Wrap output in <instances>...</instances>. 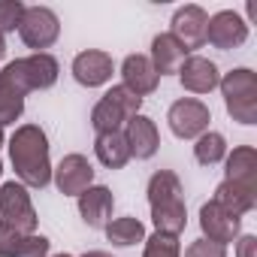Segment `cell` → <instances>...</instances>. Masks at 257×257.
Returning a JSON list of instances; mask_svg holds the SVG:
<instances>
[{"label": "cell", "instance_id": "28", "mask_svg": "<svg viewBox=\"0 0 257 257\" xmlns=\"http://www.w3.org/2000/svg\"><path fill=\"white\" fill-rule=\"evenodd\" d=\"M16 257H49V239L46 236H37V233L25 236Z\"/></svg>", "mask_w": 257, "mask_h": 257}, {"label": "cell", "instance_id": "11", "mask_svg": "<svg viewBox=\"0 0 257 257\" xmlns=\"http://www.w3.org/2000/svg\"><path fill=\"white\" fill-rule=\"evenodd\" d=\"M200 230H203V239L218 242V245H227V242H236V239H239L242 218L224 212L218 203L209 200V203L200 206Z\"/></svg>", "mask_w": 257, "mask_h": 257}, {"label": "cell", "instance_id": "36", "mask_svg": "<svg viewBox=\"0 0 257 257\" xmlns=\"http://www.w3.org/2000/svg\"><path fill=\"white\" fill-rule=\"evenodd\" d=\"M0 173H4V164H0Z\"/></svg>", "mask_w": 257, "mask_h": 257}, {"label": "cell", "instance_id": "27", "mask_svg": "<svg viewBox=\"0 0 257 257\" xmlns=\"http://www.w3.org/2000/svg\"><path fill=\"white\" fill-rule=\"evenodd\" d=\"M25 10H28V7L22 4V0H0V34L19 31Z\"/></svg>", "mask_w": 257, "mask_h": 257}, {"label": "cell", "instance_id": "17", "mask_svg": "<svg viewBox=\"0 0 257 257\" xmlns=\"http://www.w3.org/2000/svg\"><path fill=\"white\" fill-rule=\"evenodd\" d=\"M185 58H188V52H185L170 34H158V37L152 40V55H149V61H152V67L158 70V76H173V73H179V67L185 64Z\"/></svg>", "mask_w": 257, "mask_h": 257}, {"label": "cell", "instance_id": "15", "mask_svg": "<svg viewBox=\"0 0 257 257\" xmlns=\"http://www.w3.org/2000/svg\"><path fill=\"white\" fill-rule=\"evenodd\" d=\"M176 76H179L182 88L191 91V94H209V91H215L218 82H221L218 67H215L209 58H200V55H188Z\"/></svg>", "mask_w": 257, "mask_h": 257}, {"label": "cell", "instance_id": "13", "mask_svg": "<svg viewBox=\"0 0 257 257\" xmlns=\"http://www.w3.org/2000/svg\"><path fill=\"white\" fill-rule=\"evenodd\" d=\"M124 140H127V149H131V158H137V161H149L161 149L158 124L149 115H134L127 121L124 124Z\"/></svg>", "mask_w": 257, "mask_h": 257}, {"label": "cell", "instance_id": "20", "mask_svg": "<svg viewBox=\"0 0 257 257\" xmlns=\"http://www.w3.org/2000/svg\"><path fill=\"white\" fill-rule=\"evenodd\" d=\"M94 155L106 170H121L131 161V149H127L124 134H103L94 140Z\"/></svg>", "mask_w": 257, "mask_h": 257}, {"label": "cell", "instance_id": "8", "mask_svg": "<svg viewBox=\"0 0 257 257\" xmlns=\"http://www.w3.org/2000/svg\"><path fill=\"white\" fill-rule=\"evenodd\" d=\"M170 25H173L170 37H173L188 55H191L194 49H203V46H206V25H209V16H206L203 7L188 4V7L176 10V16H173Z\"/></svg>", "mask_w": 257, "mask_h": 257}, {"label": "cell", "instance_id": "14", "mask_svg": "<svg viewBox=\"0 0 257 257\" xmlns=\"http://www.w3.org/2000/svg\"><path fill=\"white\" fill-rule=\"evenodd\" d=\"M121 79H124L121 85L127 91H134L140 100L149 97V94H155L158 91V82H161V76L152 67L149 55H127L124 64H121Z\"/></svg>", "mask_w": 257, "mask_h": 257}, {"label": "cell", "instance_id": "9", "mask_svg": "<svg viewBox=\"0 0 257 257\" xmlns=\"http://www.w3.org/2000/svg\"><path fill=\"white\" fill-rule=\"evenodd\" d=\"M245 40H248V22L239 13H233V10H221L206 25V43L221 49V52L239 49Z\"/></svg>", "mask_w": 257, "mask_h": 257}, {"label": "cell", "instance_id": "33", "mask_svg": "<svg viewBox=\"0 0 257 257\" xmlns=\"http://www.w3.org/2000/svg\"><path fill=\"white\" fill-rule=\"evenodd\" d=\"M7 55V40H4V34H0V58Z\"/></svg>", "mask_w": 257, "mask_h": 257}, {"label": "cell", "instance_id": "30", "mask_svg": "<svg viewBox=\"0 0 257 257\" xmlns=\"http://www.w3.org/2000/svg\"><path fill=\"white\" fill-rule=\"evenodd\" d=\"M22 239H25V233L13 230V227H7V224H0V257H16Z\"/></svg>", "mask_w": 257, "mask_h": 257}, {"label": "cell", "instance_id": "34", "mask_svg": "<svg viewBox=\"0 0 257 257\" xmlns=\"http://www.w3.org/2000/svg\"><path fill=\"white\" fill-rule=\"evenodd\" d=\"M0 146H4V127H0Z\"/></svg>", "mask_w": 257, "mask_h": 257}, {"label": "cell", "instance_id": "22", "mask_svg": "<svg viewBox=\"0 0 257 257\" xmlns=\"http://www.w3.org/2000/svg\"><path fill=\"white\" fill-rule=\"evenodd\" d=\"M124 124H127V118H124V112L115 103H109L106 97H100L94 103V109H91V127L97 131V137H103V134H121Z\"/></svg>", "mask_w": 257, "mask_h": 257}, {"label": "cell", "instance_id": "24", "mask_svg": "<svg viewBox=\"0 0 257 257\" xmlns=\"http://www.w3.org/2000/svg\"><path fill=\"white\" fill-rule=\"evenodd\" d=\"M25 112V97L0 76V127L4 124H16Z\"/></svg>", "mask_w": 257, "mask_h": 257}, {"label": "cell", "instance_id": "26", "mask_svg": "<svg viewBox=\"0 0 257 257\" xmlns=\"http://www.w3.org/2000/svg\"><path fill=\"white\" fill-rule=\"evenodd\" d=\"M103 97H106L109 103H115V106L124 112V118H127V121H131L134 115H140V106H143V100H140L134 91H127L124 85H112V88H109Z\"/></svg>", "mask_w": 257, "mask_h": 257}, {"label": "cell", "instance_id": "18", "mask_svg": "<svg viewBox=\"0 0 257 257\" xmlns=\"http://www.w3.org/2000/svg\"><path fill=\"white\" fill-rule=\"evenodd\" d=\"M227 182L245 191H257V152L251 146L233 149V155L227 158Z\"/></svg>", "mask_w": 257, "mask_h": 257}, {"label": "cell", "instance_id": "32", "mask_svg": "<svg viewBox=\"0 0 257 257\" xmlns=\"http://www.w3.org/2000/svg\"><path fill=\"white\" fill-rule=\"evenodd\" d=\"M82 257H112V254L109 251H85Z\"/></svg>", "mask_w": 257, "mask_h": 257}, {"label": "cell", "instance_id": "23", "mask_svg": "<svg viewBox=\"0 0 257 257\" xmlns=\"http://www.w3.org/2000/svg\"><path fill=\"white\" fill-rule=\"evenodd\" d=\"M194 158L197 164L203 167H215L227 158V140L215 131H206L203 137H197V146H194Z\"/></svg>", "mask_w": 257, "mask_h": 257}, {"label": "cell", "instance_id": "31", "mask_svg": "<svg viewBox=\"0 0 257 257\" xmlns=\"http://www.w3.org/2000/svg\"><path fill=\"white\" fill-rule=\"evenodd\" d=\"M236 257H257V236H239L236 239Z\"/></svg>", "mask_w": 257, "mask_h": 257}, {"label": "cell", "instance_id": "4", "mask_svg": "<svg viewBox=\"0 0 257 257\" xmlns=\"http://www.w3.org/2000/svg\"><path fill=\"white\" fill-rule=\"evenodd\" d=\"M58 73H61L58 61H55L52 55L40 52V55H31V58H16L13 64L4 67V73H0V76H4V79L25 97V94H31V91H46V88H52V85L58 82Z\"/></svg>", "mask_w": 257, "mask_h": 257}, {"label": "cell", "instance_id": "10", "mask_svg": "<svg viewBox=\"0 0 257 257\" xmlns=\"http://www.w3.org/2000/svg\"><path fill=\"white\" fill-rule=\"evenodd\" d=\"M52 176L64 197H79L94 185V167L85 155H67L58 164V170H52Z\"/></svg>", "mask_w": 257, "mask_h": 257}, {"label": "cell", "instance_id": "21", "mask_svg": "<svg viewBox=\"0 0 257 257\" xmlns=\"http://www.w3.org/2000/svg\"><path fill=\"white\" fill-rule=\"evenodd\" d=\"M106 239L112 242V245H118V248H131V245H137V242H146V227H143V221L140 218H115V221H109L106 227Z\"/></svg>", "mask_w": 257, "mask_h": 257}, {"label": "cell", "instance_id": "7", "mask_svg": "<svg viewBox=\"0 0 257 257\" xmlns=\"http://www.w3.org/2000/svg\"><path fill=\"white\" fill-rule=\"evenodd\" d=\"M19 34L25 40L28 49H37V55L49 46L58 43L61 37V22L58 16L49 10V7H28L25 16H22V25H19Z\"/></svg>", "mask_w": 257, "mask_h": 257}, {"label": "cell", "instance_id": "25", "mask_svg": "<svg viewBox=\"0 0 257 257\" xmlns=\"http://www.w3.org/2000/svg\"><path fill=\"white\" fill-rule=\"evenodd\" d=\"M143 257H182V245L179 236H167V233H152L146 239V251Z\"/></svg>", "mask_w": 257, "mask_h": 257}, {"label": "cell", "instance_id": "1", "mask_svg": "<svg viewBox=\"0 0 257 257\" xmlns=\"http://www.w3.org/2000/svg\"><path fill=\"white\" fill-rule=\"evenodd\" d=\"M10 161L16 167V176L28 188H46L52 182V158H49V140L43 127L22 124L10 140Z\"/></svg>", "mask_w": 257, "mask_h": 257}, {"label": "cell", "instance_id": "16", "mask_svg": "<svg viewBox=\"0 0 257 257\" xmlns=\"http://www.w3.org/2000/svg\"><path fill=\"white\" fill-rule=\"evenodd\" d=\"M112 206H115V197H112V191L103 188V185H91L85 194H79V215H82V221H85L88 227H94V230H100V227L109 224Z\"/></svg>", "mask_w": 257, "mask_h": 257}, {"label": "cell", "instance_id": "29", "mask_svg": "<svg viewBox=\"0 0 257 257\" xmlns=\"http://www.w3.org/2000/svg\"><path fill=\"white\" fill-rule=\"evenodd\" d=\"M185 257H227V245H218V242H209V239H197L188 245Z\"/></svg>", "mask_w": 257, "mask_h": 257}, {"label": "cell", "instance_id": "19", "mask_svg": "<svg viewBox=\"0 0 257 257\" xmlns=\"http://www.w3.org/2000/svg\"><path fill=\"white\" fill-rule=\"evenodd\" d=\"M212 203H218L224 212L242 218V215H248V212L254 209V203H257V191H245V188H239V185H233V182L224 179V182L215 188Z\"/></svg>", "mask_w": 257, "mask_h": 257}, {"label": "cell", "instance_id": "12", "mask_svg": "<svg viewBox=\"0 0 257 257\" xmlns=\"http://www.w3.org/2000/svg\"><path fill=\"white\" fill-rule=\"evenodd\" d=\"M112 73H115V64H112L109 52L88 49V52H79L73 58V79L82 88H100L112 79Z\"/></svg>", "mask_w": 257, "mask_h": 257}, {"label": "cell", "instance_id": "6", "mask_svg": "<svg viewBox=\"0 0 257 257\" xmlns=\"http://www.w3.org/2000/svg\"><path fill=\"white\" fill-rule=\"evenodd\" d=\"M167 121H170V131L179 137V140H197L209 131V121H212V112L203 100L197 97H182L170 106L167 112Z\"/></svg>", "mask_w": 257, "mask_h": 257}, {"label": "cell", "instance_id": "5", "mask_svg": "<svg viewBox=\"0 0 257 257\" xmlns=\"http://www.w3.org/2000/svg\"><path fill=\"white\" fill-rule=\"evenodd\" d=\"M0 224H7L25 236L37 233V209L31 203V194L22 182H7L0 185Z\"/></svg>", "mask_w": 257, "mask_h": 257}, {"label": "cell", "instance_id": "3", "mask_svg": "<svg viewBox=\"0 0 257 257\" xmlns=\"http://www.w3.org/2000/svg\"><path fill=\"white\" fill-rule=\"evenodd\" d=\"M218 88L224 94V106L233 121L257 124V73L254 70L236 67L218 82Z\"/></svg>", "mask_w": 257, "mask_h": 257}, {"label": "cell", "instance_id": "35", "mask_svg": "<svg viewBox=\"0 0 257 257\" xmlns=\"http://www.w3.org/2000/svg\"><path fill=\"white\" fill-rule=\"evenodd\" d=\"M55 257H70V254H55Z\"/></svg>", "mask_w": 257, "mask_h": 257}, {"label": "cell", "instance_id": "2", "mask_svg": "<svg viewBox=\"0 0 257 257\" xmlns=\"http://www.w3.org/2000/svg\"><path fill=\"white\" fill-rule=\"evenodd\" d=\"M149 206H152V221L155 233L179 236L188 227V209L182 197V182L173 170H158L149 179Z\"/></svg>", "mask_w": 257, "mask_h": 257}]
</instances>
